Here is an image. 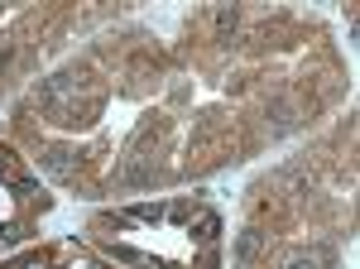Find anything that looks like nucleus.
<instances>
[{"label": "nucleus", "instance_id": "obj_4", "mask_svg": "<svg viewBox=\"0 0 360 269\" xmlns=\"http://www.w3.org/2000/svg\"><path fill=\"white\" fill-rule=\"evenodd\" d=\"M217 231H221V221H217V212H207L202 221H197V241H217Z\"/></svg>", "mask_w": 360, "mask_h": 269}, {"label": "nucleus", "instance_id": "obj_7", "mask_svg": "<svg viewBox=\"0 0 360 269\" xmlns=\"http://www.w3.org/2000/svg\"><path fill=\"white\" fill-rule=\"evenodd\" d=\"M135 216H139V221H159V216H164V207H135Z\"/></svg>", "mask_w": 360, "mask_h": 269}, {"label": "nucleus", "instance_id": "obj_5", "mask_svg": "<svg viewBox=\"0 0 360 269\" xmlns=\"http://www.w3.org/2000/svg\"><path fill=\"white\" fill-rule=\"evenodd\" d=\"M236 25H240V10H236V5H221V10H217V29L226 34V29H236Z\"/></svg>", "mask_w": 360, "mask_h": 269}, {"label": "nucleus", "instance_id": "obj_1", "mask_svg": "<svg viewBox=\"0 0 360 269\" xmlns=\"http://www.w3.org/2000/svg\"><path fill=\"white\" fill-rule=\"evenodd\" d=\"M264 241H269V236H264L259 226H245V231L236 236V250H231V260H236V265H250V260L264 250Z\"/></svg>", "mask_w": 360, "mask_h": 269}, {"label": "nucleus", "instance_id": "obj_6", "mask_svg": "<svg viewBox=\"0 0 360 269\" xmlns=\"http://www.w3.org/2000/svg\"><path fill=\"white\" fill-rule=\"evenodd\" d=\"M72 154H63V149H53V154H49V168H53V173H72Z\"/></svg>", "mask_w": 360, "mask_h": 269}, {"label": "nucleus", "instance_id": "obj_2", "mask_svg": "<svg viewBox=\"0 0 360 269\" xmlns=\"http://www.w3.org/2000/svg\"><path fill=\"white\" fill-rule=\"evenodd\" d=\"M327 250H303V245H293V250H283V265L278 269H327Z\"/></svg>", "mask_w": 360, "mask_h": 269}, {"label": "nucleus", "instance_id": "obj_3", "mask_svg": "<svg viewBox=\"0 0 360 269\" xmlns=\"http://www.w3.org/2000/svg\"><path fill=\"white\" fill-rule=\"evenodd\" d=\"M269 115H274L278 130H293V125H298V106H293V101H283V96L269 101Z\"/></svg>", "mask_w": 360, "mask_h": 269}]
</instances>
